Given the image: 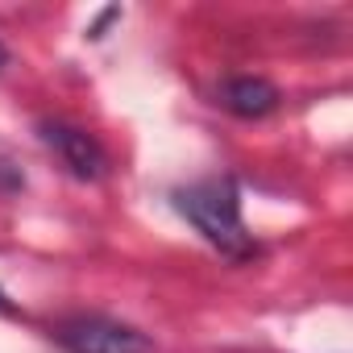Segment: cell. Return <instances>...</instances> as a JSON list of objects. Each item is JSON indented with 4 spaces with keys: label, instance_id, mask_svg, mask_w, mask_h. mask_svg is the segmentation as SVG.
<instances>
[{
    "label": "cell",
    "instance_id": "6da1fadb",
    "mask_svg": "<svg viewBox=\"0 0 353 353\" xmlns=\"http://www.w3.org/2000/svg\"><path fill=\"white\" fill-rule=\"evenodd\" d=\"M174 208H179V216L225 258L241 262V258L258 254V241H254V233L245 229V216H241V183L233 174H212V179L179 188L174 192Z\"/></svg>",
    "mask_w": 353,
    "mask_h": 353
},
{
    "label": "cell",
    "instance_id": "7a4b0ae2",
    "mask_svg": "<svg viewBox=\"0 0 353 353\" xmlns=\"http://www.w3.org/2000/svg\"><path fill=\"white\" fill-rule=\"evenodd\" d=\"M54 341L67 353H150V336L104 312H75L54 324Z\"/></svg>",
    "mask_w": 353,
    "mask_h": 353
},
{
    "label": "cell",
    "instance_id": "3957f363",
    "mask_svg": "<svg viewBox=\"0 0 353 353\" xmlns=\"http://www.w3.org/2000/svg\"><path fill=\"white\" fill-rule=\"evenodd\" d=\"M38 133H42V141L54 150V158L75 174V179H100V174H104V166H108L104 145L88 129L67 125V121H42Z\"/></svg>",
    "mask_w": 353,
    "mask_h": 353
},
{
    "label": "cell",
    "instance_id": "277c9868",
    "mask_svg": "<svg viewBox=\"0 0 353 353\" xmlns=\"http://www.w3.org/2000/svg\"><path fill=\"white\" fill-rule=\"evenodd\" d=\"M221 104L233 112V117H245V121H258V117H270L279 108V88L262 75H233L225 79L221 88Z\"/></svg>",
    "mask_w": 353,
    "mask_h": 353
},
{
    "label": "cell",
    "instance_id": "5b68a950",
    "mask_svg": "<svg viewBox=\"0 0 353 353\" xmlns=\"http://www.w3.org/2000/svg\"><path fill=\"white\" fill-rule=\"evenodd\" d=\"M0 312H5V316L13 312V299H9V291H5V287H0Z\"/></svg>",
    "mask_w": 353,
    "mask_h": 353
},
{
    "label": "cell",
    "instance_id": "8992f818",
    "mask_svg": "<svg viewBox=\"0 0 353 353\" xmlns=\"http://www.w3.org/2000/svg\"><path fill=\"white\" fill-rule=\"evenodd\" d=\"M5 67H9V46L0 42V71H5Z\"/></svg>",
    "mask_w": 353,
    "mask_h": 353
}]
</instances>
